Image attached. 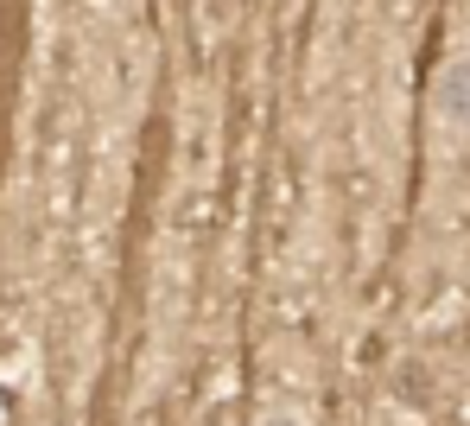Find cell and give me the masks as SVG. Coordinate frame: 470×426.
Wrapping results in <instances>:
<instances>
[{
	"label": "cell",
	"instance_id": "obj_1",
	"mask_svg": "<svg viewBox=\"0 0 470 426\" xmlns=\"http://www.w3.org/2000/svg\"><path fill=\"white\" fill-rule=\"evenodd\" d=\"M261 426H305V421H299V414H267Z\"/></svg>",
	"mask_w": 470,
	"mask_h": 426
}]
</instances>
